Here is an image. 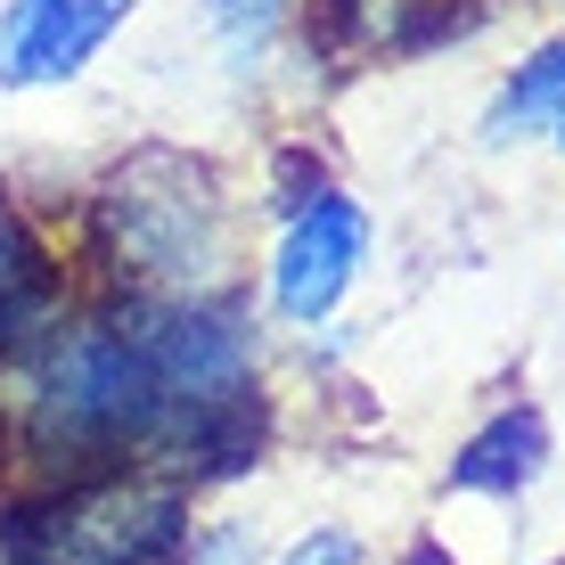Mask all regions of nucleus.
Returning <instances> with one entry per match:
<instances>
[{"mask_svg":"<svg viewBox=\"0 0 565 565\" xmlns=\"http://www.w3.org/2000/svg\"><path fill=\"white\" fill-rule=\"evenodd\" d=\"M140 0H0V90H66Z\"/></svg>","mask_w":565,"mask_h":565,"instance_id":"obj_6","label":"nucleus"},{"mask_svg":"<svg viewBox=\"0 0 565 565\" xmlns=\"http://www.w3.org/2000/svg\"><path fill=\"white\" fill-rule=\"evenodd\" d=\"M279 565H361V541L344 533V524H320V533H303Z\"/></svg>","mask_w":565,"mask_h":565,"instance_id":"obj_12","label":"nucleus"},{"mask_svg":"<svg viewBox=\"0 0 565 565\" xmlns=\"http://www.w3.org/2000/svg\"><path fill=\"white\" fill-rule=\"evenodd\" d=\"M541 467H550V418H541L533 402H500L451 451L443 483H451V492H476V500H516V492L541 483Z\"/></svg>","mask_w":565,"mask_h":565,"instance_id":"obj_7","label":"nucleus"},{"mask_svg":"<svg viewBox=\"0 0 565 565\" xmlns=\"http://www.w3.org/2000/svg\"><path fill=\"white\" fill-rule=\"evenodd\" d=\"M550 565H565V557H550Z\"/></svg>","mask_w":565,"mask_h":565,"instance_id":"obj_15","label":"nucleus"},{"mask_svg":"<svg viewBox=\"0 0 565 565\" xmlns=\"http://www.w3.org/2000/svg\"><path fill=\"white\" fill-rule=\"evenodd\" d=\"M205 25L222 33V50H230V66H246L255 74L270 42H279L287 25H296V0H205Z\"/></svg>","mask_w":565,"mask_h":565,"instance_id":"obj_10","label":"nucleus"},{"mask_svg":"<svg viewBox=\"0 0 565 565\" xmlns=\"http://www.w3.org/2000/svg\"><path fill=\"white\" fill-rule=\"evenodd\" d=\"M90 296H213L238 287V198L205 148L131 140L74 213Z\"/></svg>","mask_w":565,"mask_h":565,"instance_id":"obj_1","label":"nucleus"},{"mask_svg":"<svg viewBox=\"0 0 565 565\" xmlns=\"http://www.w3.org/2000/svg\"><path fill=\"white\" fill-rule=\"evenodd\" d=\"M361 263H369V213L344 189H328V198H311L303 213L279 222L270 263H263V296L287 328H328L353 296Z\"/></svg>","mask_w":565,"mask_h":565,"instance_id":"obj_4","label":"nucleus"},{"mask_svg":"<svg viewBox=\"0 0 565 565\" xmlns=\"http://www.w3.org/2000/svg\"><path fill=\"white\" fill-rule=\"evenodd\" d=\"M9 377H17L9 451L25 467V483L148 467V443L164 426V385L107 296H83Z\"/></svg>","mask_w":565,"mask_h":565,"instance_id":"obj_2","label":"nucleus"},{"mask_svg":"<svg viewBox=\"0 0 565 565\" xmlns=\"http://www.w3.org/2000/svg\"><path fill=\"white\" fill-rule=\"evenodd\" d=\"M402 565H459V557H451V550H443V541H435V533H418V541H411V550H402Z\"/></svg>","mask_w":565,"mask_h":565,"instance_id":"obj_13","label":"nucleus"},{"mask_svg":"<svg viewBox=\"0 0 565 565\" xmlns=\"http://www.w3.org/2000/svg\"><path fill=\"white\" fill-rule=\"evenodd\" d=\"M500 0H377V33H369V50L377 57H435L467 42V33L492 25Z\"/></svg>","mask_w":565,"mask_h":565,"instance_id":"obj_9","label":"nucleus"},{"mask_svg":"<svg viewBox=\"0 0 565 565\" xmlns=\"http://www.w3.org/2000/svg\"><path fill=\"white\" fill-rule=\"evenodd\" d=\"M198 492L156 467L0 492V565H181Z\"/></svg>","mask_w":565,"mask_h":565,"instance_id":"obj_3","label":"nucleus"},{"mask_svg":"<svg viewBox=\"0 0 565 565\" xmlns=\"http://www.w3.org/2000/svg\"><path fill=\"white\" fill-rule=\"evenodd\" d=\"M550 140H557V148H565V107H557V124H550Z\"/></svg>","mask_w":565,"mask_h":565,"instance_id":"obj_14","label":"nucleus"},{"mask_svg":"<svg viewBox=\"0 0 565 565\" xmlns=\"http://www.w3.org/2000/svg\"><path fill=\"white\" fill-rule=\"evenodd\" d=\"M181 565H189V557H181Z\"/></svg>","mask_w":565,"mask_h":565,"instance_id":"obj_16","label":"nucleus"},{"mask_svg":"<svg viewBox=\"0 0 565 565\" xmlns=\"http://www.w3.org/2000/svg\"><path fill=\"white\" fill-rule=\"evenodd\" d=\"M565 107V33H550L509 83L492 90V107H483V148H516V140H550Z\"/></svg>","mask_w":565,"mask_h":565,"instance_id":"obj_8","label":"nucleus"},{"mask_svg":"<svg viewBox=\"0 0 565 565\" xmlns=\"http://www.w3.org/2000/svg\"><path fill=\"white\" fill-rule=\"evenodd\" d=\"M328 189H337V172L320 164V148H279L270 156V181H263V205L287 222V213H303L311 198H328Z\"/></svg>","mask_w":565,"mask_h":565,"instance_id":"obj_11","label":"nucleus"},{"mask_svg":"<svg viewBox=\"0 0 565 565\" xmlns=\"http://www.w3.org/2000/svg\"><path fill=\"white\" fill-rule=\"evenodd\" d=\"M83 303V263L17 189H0V377Z\"/></svg>","mask_w":565,"mask_h":565,"instance_id":"obj_5","label":"nucleus"}]
</instances>
